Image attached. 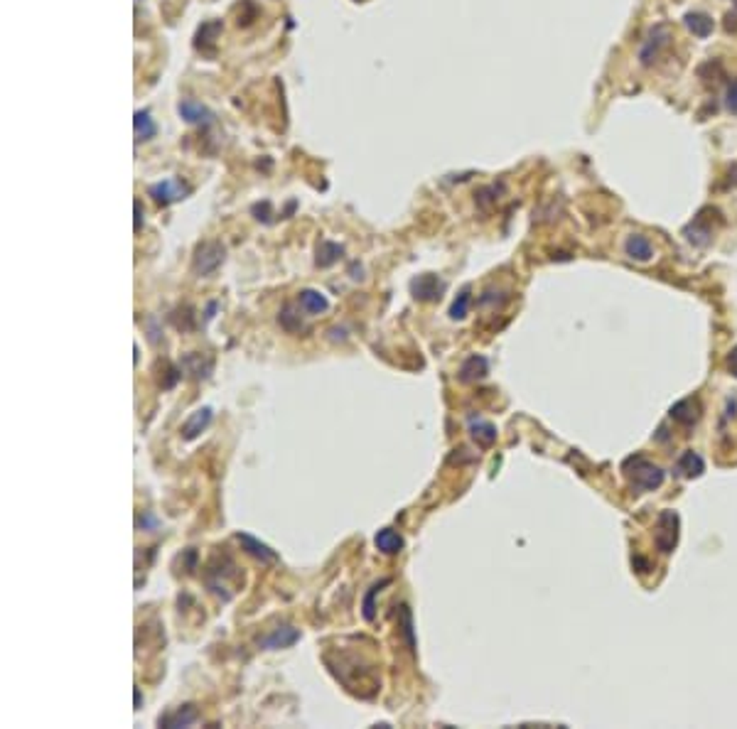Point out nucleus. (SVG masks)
I'll list each match as a JSON object with an SVG mask.
<instances>
[{"instance_id":"nucleus-20","label":"nucleus","mask_w":737,"mask_h":729,"mask_svg":"<svg viewBox=\"0 0 737 729\" xmlns=\"http://www.w3.org/2000/svg\"><path fill=\"white\" fill-rule=\"evenodd\" d=\"M185 369H187V374H192L197 381H199V378H206V376H209L211 361L209 359L202 361L199 354H190V356H185Z\"/></svg>"},{"instance_id":"nucleus-21","label":"nucleus","mask_w":737,"mask_h":729,"mask_svg":"<svg viewBox=\"0 0 737 729\" xmlns=\"http://www.w3.org/2000/svg\"><path fill=\"white\" fill-rule=\"evenodd\" d=\"M388 585V579H381V582H377V585L369 587V592H366L364 597V604H361V609H364V619L366 621H374V616H377V611H374V602H377V595L381 592V587Z\"/></svg>"},{"instance_id":"nucleus-24","label":"nucleus","mask_w":737,"mask_h":729,"mask_svg":"<svg viewBox=\"0 0 737 729\" xmlns=\"http://www.w3.org/2000/svg\"><path fill=\"white\" fill-rule=\"evenodd\" d=\"M337 255H342V248L335 243H322V248H317V263L330 265L337 260Z\"/></svg>"},{"instance_id":"nucleus-27","label":"nucleus","mask_w":737,"mask_h":729,"mask_svg":"<svg viewBox=\"0 0 737 729\" xmlns=\"http://www.w3.org/2000/svg\"><path fill=\"white\" fill-rule=\"evenodd\" d=\"M727 369H730V374L737 376V346L730 351V356H727Z\"/></svg>"},{"instance_id":"nucleus-15","label":"nucleus","mask_w":737,"mask_h":729,"mask_svg":"<svg viewBox=\"0 0 737 729\" xmlns=\"http://www.w3.org/2000/svg\"><path fill=\"white\" fill-rule=\"evenodd\" d=\"M686 236H688V241H693V243H698V246H706L708 241H710L713 226L706 224V211H701V214L696 216V221L686 229Z\"/></svg>"},{"instance_id":"nucleus-22","label":"nucleus","mask_w":737,"mask_h":729,"mask_svg":"<svg viewBox=\"0 0 737 729\" xmlns=\"http://www.w3.org/2000/svg\"><path fill=\"white\" fill-rule=\"evenodd\" d=\"M180 113H182V118H187L190 123H202V120H206V115H209L204 108H202V104H195V101H182Z\"/></svg>"},{"instance_id":"nucleus-12","label":"nucleus","mask_w":737,"mask_h":729,"mask_svg":"<svg viewBox=\"0 0 737 729\" xmlns=\"http://www.w3.org/2000/svg\"><path fill=\"white\" fill-rule=\"evenodd\" d=\"M297 302H300L302 310L310 312V315H322V312H327V307H330V302H327V297L322 295L320 290H302Z\"/></svg>"},{"instance_id":"nucleus-10","label":"nucleus","mask_w":737,"mask_h":729,"mask_svg":"<svg viewBox=\"0 0 737 729\" xmlns=\"http://www.w3.org/2000/svg\"><path fill=\"white\" fill-rule=\"evenodd\" d=\"M374 545H377L384 555H396V553H401L406 543H403L401 533H396L393 528H381L377 535H374Z\"/></svg>"},{"instance_id":"nucleus-5","label":"nucleus","mask_w":737,"mask_h":729,"mask_svg":"<svg viewBox=\"0 0 737 729\" xmlns=\"http://www.w3.org/2000/svg\"><path fill=\"white\" fill-rule=\"evenodd\" d=\"M411 290H413V295H416L418 300L430 302V300H440L442 290H445V283H442V280H437V275L426 273V275H418V278L413 280Z\"/></svg>"},{"instance_id":"nucleus-1","label":"nucleus","mask_w":737,"mask_h":729,"mask_svg":"<svg viewBox=\"0 0 737 729\" xmlns=\"http://www.w3.org/2000/svg\"><path fill=\"white\" fill-rule=\"evenodd\" d=\"M668 40H671V27L668 25L652 27V30L647 32V37H644L642 50H639V62H642V66H652L654 62L659 59L664 47L668 45Z\"/></svg>"},{"instance_id":"nucleus-2","label":"nucleus","mask_w":737,"mask_h":729,"mask_svg":"<svg viewBox=\"0 0 737 729\" xmlns=\"http://www.w3.org/2000/svg\"><path fill=\"white\" fill-rule=\"evenodd\" d=\"M629 479H632V484L637 486V489L654 491L664 484V472L659 469V467L649 465L642 457H637V460H634V472H629Z\"/></svg>"},{"instance_id":"nucleus-16","label":"nucleus","mask_w":737,"mask_h":729,"mask_svg":"<svg viewBox=\"0 0 737 729\" xmlns=\"http://www.w3.org/2000/svg\"><path fill=\"white\" fill-rule=\"evenodd\" d=\"M683 20H686V27L696 37H708L713 32V20L706 15V13H688Z\"/></svg>"},{"instance_id":"nucleus-8","label":"nucleus","mask_w":737,"mask_h":729,"mask_svg":"<svg viewBox=\"0 0 737 729\" xmlns=\"http://www.w3.org/2000/svg\"><path fill=\"white\" fill-rule=\"evenodd\" d=\"M150 194L155 197V201H160V204H172V201L182 199V197L187 194V187L177 180H165L160 182V185H153Z\"/></svg>"},{"instance_id":"nucleus-11","label":"nucleus","mask_w":737,"mask_h":729,"mask_svg":"<svg viewBox=\"0 0 737 729\" xmlns=\"http://www.w3.org/2000/svg\"><path fill=\"white\" fill-rule=\"evenodd\" d=\"M624 250H627L629 258L639 260V263H647V260L654 255L652 243H649V239H647V236H642V234L629 236L627 243H624Z\"/></svg>"},{"instance_id":"nucleus-13","label":"nucleus","mask_w":737,"mask_h":729,"mask_svg":"<svg viewBox=\"0 0 737 729\" xmlns=\"http://www.w3.org/2000/svg\"><path fill=\"white\" fill-rule=\"evenodd\" d=\"M195 722H197V709L192 707V705H185V707H180L177 712L165 714V717L157 719L160 727H190V724Z\"/></svg>"},{"instance_id":"nucleus-25","label":"nucleus","mask_w":737,"mask_h":729,"mask_svg":"<svg viewBox=\"0 0 737 729\" xmlns=\"http://www.w3.org/2000/svg\"><path fill=\"white\" fill-rule=\"evenodd\" d=\"M153 133H155V125H153L150 115H148V113H136V135H138V140L150 138Z\"/></svg>"},{"instance_id":"nucleus-3","label":"nucleus","mask_w":737,"mask_h":729,"mask_svg":"<svg viewBox=\"0 0 737 729\" xmlns=\"http://www.w3.org/2000/svg\"><path fill=\"white\" fill-rule=\"evenodd\" d=\"M678 543V516L673 511H664L659 516V533H657V545L661 553H671Z\"/></svg>"},{"instance_id":"nucleus-26","label":"nucleus","mask_w":737,"mask_h":729,"mask_svg":"<svg viewBox=\"0 0 737 729\" xmlns=\"http://www.w3.org/2000/svg\"><path fill=\"white\" fill-rule=\"evenodd\" d=\"M725 104H727V111L737 115V79L732 81V84H730V89H727V99H725Z\"/></svg>"},{"instance_id":"nucleus-14","label":"nucleus","mask_w":737,"mask_h":729,"mask_svg":"<svg viewBox=\"0 0 737 729\" xmlns=\"http://www.w3.org/2000/svg\"><path fill=\"white\" fill-rule=\"evenodd\" d=\"M671 418L678 420V423H683V425H693L698 418H701V405H698V400L686 398V400H681V403L673 405Z\"/></svg>"},{"instance_id":"nucleus-23","label":"nucleus","mask_w":737,"mask_h":729,"mask_svg":"<svg viewBox=\"0 0 737 729\" xmlns=\"http://www.w3.org/2000/svg\"><path fill=\"white\" fill-rule=\"evenodd\" d=\"M467 310H470V290H462L460 295H457V300L452 302L450 317H452V320H465Z\"/></svg>"},{"instance_id":"nucleus-19","label":"nucleus","mask_w":737,"mask_h":729,"mask_svg":"<svg viewBox=\"0 0 737 729\" xmlns=\"http://www.w3.org/2000/svg\"><path fill=\"white\" fill-rule=\"evenodd\" d=\"M703 469H706V465H703V460L696 452H686V455L678 460V472H683L686 476H701Z\"/></svg>"},{"instance_id":"nucleus-18","label":"nucleus","mask_w":737,"mask_h":729,"mask_svg":"<svg viewBox=\"0 0 737 729\" xmlns=\"http://www.w3.org/2000/svg\"><path fill=\"white\" fill-rule=\"evenodd\" d=\"M472 437H475L479 445L489 447V445H494V440H497V430H494V425L477 420V423H472Z\"/></svg>"},{"instance_id":"nucleus-4","label":"nucleus","mask_w":737,"mask_h":729,"mask_svg":"<svg viewBox=\"0 0 737 729\" xmlns=\"http://www.w3.org/2000/svg\"><path fill=\"white\" fill-rule=\"evenodd\" d=\"M221 260H224V246L204 243L195 255V273H199V275L214 273V270L221 265Z\"/></svg>"},{"instance_id":"nucleus-9","label":"nucleus","mask_w":737,"mask_h":729,"mask_svg":"<svg viewBox=\"0 0 737 729\" xmlns=\"http://www.w3.org/2000/svg\"><path fill=\"white\" fill-rule=\"evenodd\" d=\"M209 423H211V408L195 410V413L185 420V425H182V437H185V440H195L202 430L209 427Z\"/></svg>"},{"instance_id":"nucleus-6","label":"nucleus","mask_w":737,"mask_h":729,"mask_svg":"<svg viewBox=\"0 0 737 729\" xmlns=\"http://www.w3.org/2000/svg\"><path fill=\"white\" fill-rule=\"evenodd\" d=\"M297 641H300V631L295 626H278L261 641V646L263 649H290Z\"/></svg>"},{"instance_id":"nucleus-28","label":"nucleus","mask_w":737,"mask_h":729,"mask_svg":"<svg viewBox=\"0 0 737 729\" xmlns=\"http://www.w3.org/2000/svg\"><path fill=\"white\" fill-rule=\"evenodd\" d=\"M141 229V201H136V231Z\"/></svg>"},{"instance_id":"nucleus-17","label":"nucleus","mask_w":737,"mask_h":729,"mask_svg":"<svg viewBox=\"0 0 737 729\" xmlns=\"http://www.w3.org/2000/svg\"><path fill=\"white\" fill-rule=\"evenodd\" d=\"M486 374V359L484 356H470V359L462 364L460 378L462 381H477Z\"/></svg>"},{"instance_id":"nucleus-7","label":"nucleus","mask_w":737,"mask_h":729,"mask_svg":"<svg viewBox=\"0 0 737 729\" xmlns=\"http://www.w3.org/2000/svg\"><path fill=\"white\" fill-rule=\"evenodd\" d=\"M236 540L241 543V548L246 550V553L251 555V558L261 560V562H278V555L273 553L271 548H268L266 543H261V540H256L253 535L248 533H239L236 535Z\"/></svg>"},{"instance_id":"nucleus-29","label":"nucleus","mask_w":737,"mask_h":729,"mask_svg":"<svg viewBox=\"0 0 737 729\" xmlns=\"http://www.w3.org/2000/svg\"><path fill=\"white\" fill-rule=\"evenodd\" d=\"M138 525H157V521L155 518H146V521L138 518Z\"/></svg>"}]
</instances>
